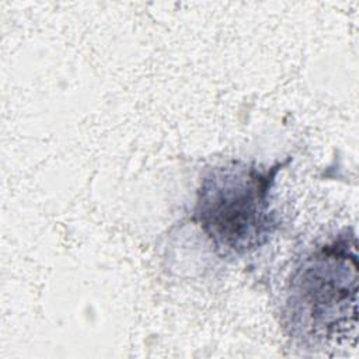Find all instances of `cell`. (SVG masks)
Here are the masks:
<instances>
[{
	"label": "cell",
	"mask_w": 359,
	"mask_h": 359,
	"mask_svg": "<svg viewBox=\"0 0 359 359\" xmlns=\"http://www.w3.org/2000/svg\"><path fill=\"white\" fill-rule=\"evenodd\" d=\"M282 165L261 168L231 161L203 174L194 220L217 250L243 255L266 243L276 226L271 213V191Z\"/></svg>",
	"instance_id": "2"
},
{
	"label": "cell",
	"mask_w": 359,
	"mask_h": 359,
	"mask_svg": "<svg viewBox=\"0 0 359 359\" xmlns=\"http://www.w3.org/2000/svg\"><path fill=\"white\" fill-rule=\"evenodd\" d=\"M287 320L293 334L314 342L356 335L358 259L352 234L310 254L292 275Z\"/></svg>",
	"instance_id": "1"
}]
</instances>
